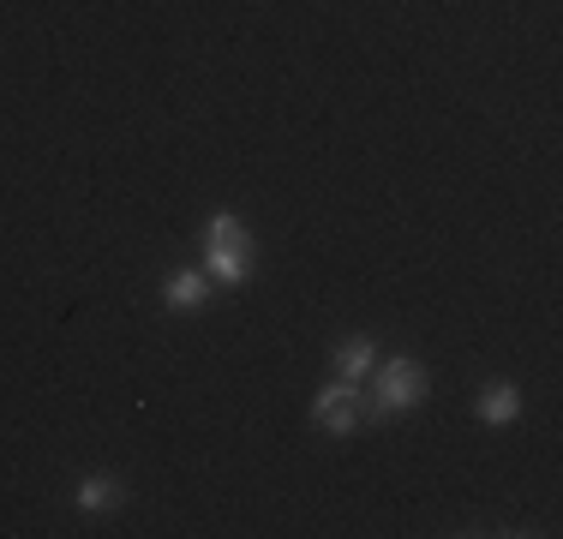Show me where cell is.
<instances>
[{
	"label": "cell",
	"instance_id": "6da1fadb",
	"mask_svg": "<svg viewBox=\"0 0 563 539\" xmlns=\"http://www.w3.org/2000/svg\"><path fill=\"white\" fill-rule=\"evenodd\" d=\"M198 246H205V270H210L217 288H246L252 270H258V240H252V228H246V216H240V210L205 216Z\"/></svg>",
	"mask_w": 563,
	"mask_h": 539
},
{
	"label": "cell",
	"instance_id": "7a4b0ae2",
	"mask_svg": "<svg viewBox=\"0 0 563 539\" xmlns=\"http://www.w3.org/2000/svg\"><path fill=\"white\" fill-rule=\"evenodd\" d=\"M366 384H372V389H366V426L401 420V414H413L426 396H432V372H426L413 354H390V360H378Z\"/></svg>",
	"mask_w": 563,
	"mask_h": 539
},
{
	"label": "cell",
	"instance_id": "3957f363",
	"mask_svg": "<svg viewBox=\"0 0 563 539\" xmlns=\"http://www.w3.org/2000/svg\"><path fill=\"white\" fill-rule=\"evenodd\" d=\"M312 426L330 431V438H354V431L366 426V384H342V377H330V384L312 396Z\"/></svg>",
	"mask_w": 563,
	"mask_h": 539
},
{
	"label": "cell",
	"instance_id": "277c9868",
	"mask_svg": "<svg viewBox=\"0 0 563 539\" xmlns=\"http://www.w3.org/2000/svg\"><path fill=\"white\" fill-rule=\"evenodd\" d=\"M210 294H217V282H210L205 264H174L163 282H156V300H163V312H205Z\"/></svg>",
	"mask_w": 563,
	"mask_h": 539
},
{
	"label": "cell",
	"instance_id": "5b68a950",
	"mask_svg": "<svg viewBox=\"0 0 563 539\" xmlns=\"http://www.w3.org/2000/svg\"><path fill=\"white\" fill-rule=\"evenodd\" d=\"M372 366H378V336H366V330L342 336L330 348V377H342V384H366Z\"/></svg>",
	"mask_w": 563,
	"mask_h": 539
},
{
	"label": "cell",
	"instance_id": "8992f818",
	"mask_svg": "<svg viewBox=\"0 0 563 539\" xmlns=\"http://www.w3.org/2000/svg\"><path fill=\"white\" fill-rule=\"evenodd\" d=\"M73 504L85 509V516H114V509H126V480L109 474V468H90V474H78Z\"/></svg>",
	"mask_w": 563,
	"mask_h": 539
},
{
	"label": "cell",
	"instance_id": "52a82bcc",
	"mask_svg": "<svg viewBox=\"0 0 563 539\" xmlns=\"http://www.w3.org/2000/svg\"><path fill=\"white\" fill-rule=\"evenodd\" d=\"M474 414H479V426L504 431V426H516L521 414H528V402H521V389L509 384V377H492V384H479V396H474Z\"/></svg>",
	"mask_w": 563,
	"mask_h": 539
}]
</instances>
